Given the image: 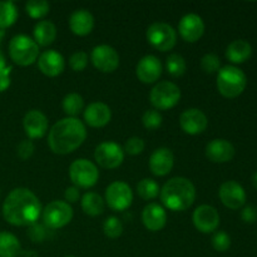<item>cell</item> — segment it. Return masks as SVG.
<instances>
[{
	"label": "cell",
	"instance_id": "1",
	"mask_svg": "<svg viewBox=\"0 0 257 257\" xmlns=\"http://www.w3.org/2000/svg\"><path fill=\"white\" fill-rule=\"evenodd\" d=\"M42 206L37 196L28 188H15L3 205L5 221L14 226H32L39 218Z\"/></svg>",
	"mask_w": 257,
	"mask_h": 257
},
{
	"label": "cell",
	"instance_id": "2",
	"mask_svg": "<svg viewBox=\"0 0 257 257\" xmlns=\"http://www.w3.org/2000/svg\"><path fill=\"white\" fill-rule=\"evenodd\" d=\"M87 138L85 125L78 118H63L52 127L48 137L50 150L57 155H68Z\"/></svg>",
	"mask_w": 257,
	"mask_h": 257
},
{
	"label": "cell",
	"instance_id": "3",
	"mask_svg": "<svg viewBox=\"0 0 257 257\" xmlns=\"http://www.w3.org/2000/svg\"><path fill=\"white\" fill-rule=\"evenodd\" d=\"M196 198V188L185 177L171 178L161 191L163 205L171 211H185L192 206Z\"/></svg>",
	"mask_w": 257,
	"mask_h": 257
},
{
	"label": "cell",
	"instance_id": "4",
	"mask_svg": "<svg viewBox=\"0 0 257 257\" xmlns=\"http://www.w3.org/2000/svg\"><path fill=\"white\" fill-rule=\"evenodd\" d=\"M247 84L246 74L237 67L226 65L218 70L217 88L218 92L226 98H236L245 90Z\"/></svg>",
	"mask_w": 257,
	"mask_h": 257
},
{
	"label": "cell",
	"instance_id": "5",
	"mask_svg": "<svg viewBox=\"0 0 257 257\" xmlns=\"http://www.w3.org/2000/svg\"><path fill=\"white\" fill-rule=\"evenodd\" d=\"M9 54L13 62L22 67H27L37 60L39 48L32 38L27 35H15L9 43Z\"/></svg>",
	"mask_w": 257,
	"mask_h": 257
},
{
	"label": "cell",
	"instance_id": "6",
	"mask_svg": "<svg viewBox=\"0 0 257 257\" xmlns=\"http://www.w3.org/2000/svg\"><path fill=\"white\" fill-rule=\"evenodd\" d=\"M150 99L156 109H170V108L175 107L180 102L181 90L175 83L160 82L151 90Z\"/></svg>",
	"mask_w": 257,
	"mask_h": 257
},
{
	"label": "cell",
	"instance_id": "7",
	"mask_svg": "<svg viewBox=\"0 0 257 257\" xmlns=\"http://www.w3.org/2000/svg\"><path fill=\"white\" fill-rule=\"evenodd\" d=\"M147 40L156 49L167 52L176 45L177 33L167 23H153L147 29Z\"/></svg>",
	"mask_w": 257,
	"mask_h": 257
},
{
	"label": "cell",
	"instance_id": "8",
	"mask_svg": "<svg viewBox=\"0 0 257 257\" xmlns=\"http://www.w3.org/2000/svg\"><path fill=\"white\" fill-rule=\"evenodd\" d=\"M69 177L75 186L82 188L92 187L99 178V172L94 163L80 158L74 161L69 167Z\"/></svg>",
	"mask_w": 257,
	"mask_h": 257
},
{
	"label": "cell",
	"instance_id": "9",
	"mask_svg": "<svg viewBox=\"0 0 257 257\" xmlns=\"http://www.w3.org/2000/svg\"><path fill=\"white\" fill-rule=\"evenodd\" d=\"M73 210L64 201H53L43 211V221L49 228H62L72 221Z\"/></svg>",
	"mask_w": 257,
	"mask_h": 257
},
{
	"label": "cell",
	"instance_id": "10",
	"mask_svg": "<svg viewBox=\"0 0 257 257\" xmlns=\"http://www.w3.org/2000/svg\"><path fill=\"white\" fill-rule=\"evenodd\" d=\"M105 201L114 211H124L132 205L133 193L130 186L120 181L110 183L105 190Z\"/></svg>",
	"mask_w": 257,
	"mask_h": 257
},
{
	"label": "cell",
	"instance_id": "11",
	"mask_svg": "<svg viewBox=\"0 0 257 257\" xmlns=\"http://www.w3.org/2000/svg\"><path fill=\"white\" fill-rule=\"evenodd\" d=\"M94 158L100 167L113 170L122 165L124 160V152L117 143L103 142L95 148Z\"/></svg>",
	"mask_w": 257,
	"mask_h": 257
},
{
	"label": "cell",
	"instance_id": "12",
	"mask_svg": "<svg viewBox=\"0 0 257 257\" xmlns=\"http://www.w3.org/2000/svg\"><path fill=\"white\" fill-rule=\"evenodd\" d=\"M92 62L98 70L103 73H112L119 65V55L114 48L102 44L92 50Z\"/></svg>",
	"mask_w": 257,
	"mask_h": 257
},
{
	"label": "cell",
	"instance_id": "13",
	"mask_svg": "<svg viewBox=\"0 0 257 257\" xmlns=\"http://www.w3.org/2000/svg\"><path fill=\"white\" fill-rule=\"evenodd\" d=\"M220 200L223 205L231 210H238L246 202V192L242 186L236 181H226L218 191Z\"/></svg>",
	"mask_w": 257,
	"mask_h": 257
},
{
	"label": "cell",
	"instance_id": "14",
	"mask_svg": "<svg viewBox=\"0 0 257 257\" xmlns=\"http://www.w3.org/2000/svg\"><path fill=\"white\" fill-rule=\"evenodd\" d=\"M193 223L198 231L203 233H210L217 230L220 225V215L212 206H198L193 212Z\"/></svg>",
	"mask_w": 257,
	"mask_h": 257
},
{
	"label": "cell",
	"instance_id": "15",
	"mask_svg": "<svg viewBox=\"0 0 257 257\" xmlns=\"http://www.w3.org/2000/svg\"><path fill=\"white\" fill-rule=\"evenodd\" d=\"M178 32L181 37L188 43H195L205 32V23L197 14H187L178 23Z\"/></svg>",
	"mask_w": 257,
	"mask_h": 257
},
{
	"label": "cell",
	"instance_id": "16",
	"mask_svg": "<svg viewBox=\"0 0 257 257\" xmlns=\"http://www.w3.org/2000/svg\"><path fill=\"white\" fill-rule=\"evenodd\" d=\"M181 128L188 135H200L207 128L208 120L205 113L197 108L185 110L180 117Z\"/></svg>",
	"mask_w": 257,
	"mask_h": 257
},
{
	"label": "cell",
	"instance_id": "17",
	"mask_svg": "<svg viewBox=\"0 0 257 257\" xmlns=\"http://www.w3.org/2000/svg\"><path fill=\"white\" fill-rule=\"evenodd\" d=\"M136 74L138 79L146 84L155 83L162 74V64L155 55H146L138 62Z\"/></svg>",
	"mask_w": 257,
	"mask_h": 257
},
{
	"label": "cell",
	"instance_id": "18",
	"mask_svg": "<svg viewBox=\"0 0 257 257\" xmlns=\"http://www.w3.org/2000/svg\"><path fill=\"white\" fill-rule=\"evenodd\" d=\"M38 67L43 74L48 77H57L62 74L65 68L64 58L55 50H47L38 59Z\"/></svg>",
	"mask_w": 257,
	"mask_h": 257
},
{
	"label": "cell",
	"instance_id": "19",
	"mask_svg": "<svg viewBox=\"0 0 257 257\" xmlns=\"http://www.w3.org/2000/svg\"><path fill=\"white\" fill-rule=\"evenodd\" d=\"M206 156L211 162H230L235 156V147L226 140H213L206 146Z\"/></svg>",
	"mask_w": 257,
	"mask_h": 257
},
{
	"label": "cell",
	"instance_id": "20",
	"mask_svg": "<svg viewBox=\"0 0 257 257\" xmlns=\"http://www.w3.org/2000/svg\"><path fill=\"white\" fill-rule=\"evenodd\" d=\"M23 125L29 138H42L48 131V119L40 110L33 109L25 114Z\"/></svg>",
	"mask_w": 257,
	"mask_h": 257
},
{
	"label": "cell",
	"instance_id": "21",
	"mask_svg": "<svg viewBox=\"0 0 257 257\" xmlns=\"http://www.w3.org/2000/svg\"><path fill=\"white\" fill-rule=\"evenodd\" d=\"M112 117L110 108L102 102H94L84 110V120L88 125L94 128L104 127Z\"/></svg>",
	"mask_w": 257,
	"mask_h": 257
},
{
	"label": "cell",
	"instance_id": "22",
	"mask_svg": "<svg viewBox=\"0 0 257 257\" xmlns=\"http://www.w3.org/2000/svg\"><path fill=\"white\" fill-rule=\"evenodd\" d=\"M173 162V153L168 148H158L152 153L150 158V168L153 175L162 176L168 175L172 171Z\"/></svg>",
	"mask_w": 257,
	"mask_h": 257
},
{
	"label": "cell",
	"instance_id": "23",
	"mask_svg": "<svg viewBox=\"0 0 257 257\" xmlns=\"http://www.w3.org/2000/svg\"><path fill=\"white\" fill-rule=\"evenodd\" d=\"M142 221L146 228H148L150 231L156 232V231L162 230L167 222V215H166L165 208L158 203H150L143 210Z\"/></svg>",
	"mask_w": 257,
	"mask_h": 257
},
{
	"label": "cell",
	"instance_id": "24",
	"mask_svg": "<svg viewBox=\"0 0 257 257\" xmlns=\"http://www.w3.org/2000/svg\"><path fill=\"white\" fill-rule=\"evenodd\" d=\"M69 28L75 35H79V37L88 35L94 28V18L92 13L85 9L75 10L70 15Z\"/></svg>",
	"mask_w": 257,
	"mask_h": 257
},
{
	"label": "cell",
	"instance_id": "25",
	"mask_svg": "<svg viewBox=\"0 0 257 257\" xmlns=\"http://www.w3.org/2000/svg\"><path fill=\"white\" fill-rule=\"evenodd\" d=\"M252 54V47L248 42L242 39L233 40L226 49V58L235 64L246 62Z\"/></svg>",
	"mask_w": 257,
	"mask_h": 257
},
{
	"label": "cell",
	"instance_id": "26",
	"mask_svg": "<svg viewBox=\"0 0 257 257\" xmlns=\"http://www.w3.org/2000/svg\"><path fill=\"white\" fill-rule=\"evenodd\" d=\"M57 37V28L52 22L42 20L34 27V38L35 43L42 47L50 45Z\"/></svg>",
	"mask_w": 257,
	"mask_h": 257
},
{
	"label": "cell",
	"instance_id": "27",
	"mask_svg": "<svg viewBox=\"0 0 257 257\" xmlns=\"http://www.w3.org/2000/svg\"><path fill=\"white\" fill-rule=\"evenodd\" d=\"M22 246L19 240L13 233L0 232V257H17L20 253Z\"/></svg>",
	"mask_w": 257,
	"mask_h": 257
},
{
	"label": "cell",
	"instance_id": "28",
	"mask_svg": "<svg viewBox=\"0 0 257 257\" xmlns=\"http://www.w3.org/2000/svg\"><path fill=\"white\" fill-rule=\"evenodd\" d=\"M82 208L89 216H99L104 211V201L98 193L87 192L82 198Z\"/></svg>",
	"mask_w": 257,
	"mask_h": 257
},
{
	"label": "cell",
	"instance_id": "29",
	"mask_svg": "<svg viewBox=\"0 0 257 257\" xmlns=\"http://www.w3.org/2000/svg\"><path fill=\"white\" fill-rule=\"evenodd\" d=\"M83 108H84V100H83L82 95L78 93H70V94L65 95L63 99V109L72 118L79 114Z\"/></svg>",
	"mask_w": 257,
	"mask_h": 257
},
{
	"label": "cell",
	"instance_id": "30",
	"mask_svg": "<svg viewBox=\"0 0 257 257\" xmlns=\"http://www.w3.org/2000/svg\"><path fill=\"white\" fill-rule=\"evenodd\" d=\"M18 18L17 7L13 2H0V29L10 27Z\"/></svg>",
	"mask_w": 257,
	"mask_h": 257
},
{
	"label": "cell",
	"instance_id": "31",
	"mask_svg": "<svg viewBox=\"0 0 257 257\" xmlns=\"http://www.w3.org/2000/svg\"><path fill=\"white\" fill-rule=\"evenodd\" d=\"M137 192L143 200H153L160 193V186L152 178H143L138 182Z\"/></svg>",
	"mask_w": 257,
	"mask_h": 257
},
{
	"label": "cell",
	"instance_id": "32",
	"mask_svg": "<svg viewBox=\"0 0 257 257\" xmlns=\"http://www.w3.org/2000/svg\"><path fill=\"white\" fill-rule=\"evenodd\" d=\"M166 68L172 77H181L185 74L187 65H186V60L182 55L171 54L166 60Z\"/></svg>",
	"mask_w": 257,
	"mask_h": 257
},
{
	"label": "cell",
	"instance_id": "33",
	"mask_svg": "<svg viewBox=\"0 0 257 257\" xmlns=\"http://www.w3.org/2000/svg\"><path fill=\"white\" fill-rule=\"evenodd\" d=\"M27 13L34 19H40L49 13V3L44 0H32L25 5Z\"/></svg>",
	"mask_w": 257,
	"mask_h": 257
},
{
	"label": "cell",
	"instance_id": "34",
	"mask_svg": "<svg viewBox=\"0 0 257 257\" xmlns=\"http://www.w3.org/2000/svg\"><path fill=\"white\" fill-rule=\"evenodd\" d=\"M103 231H104V235L109 238H117L122 235L123 232V225L117 217L114 216H110L107 220L104 221V225H103Z\"/></svg>",
	"mask_w": 257,
	"mask_h": 257
},
{
	"label": "cell",
	"instance_id": "35",
	"mask_svg": "<svg viewBox=\"0 0 257 257\" xmlns=\"http://www.w3.org/2000/svg\"><path fill=\"white\" fill-rule=\"evenodd\" d=\"M143 125H145L147 130H157L162 124V114H161L158 110L156 109H150L143 114L142 117Z\"/></svg>",
	"mask_w": 257,
	"mask_h": 257
},
{
	"label": "cell",
	"instance_id": "36",
	"mask_svg": "<svg viewBox=\"0 0 257 257\" xmlns=\"http://www.w3.org/2000/svg\"><path fill=\"white\" fill-rule=\"evenodd\" d=\"M220 58L215 54H206L205 57L201 59V68L203 69V72L208 73V74L218 72V70H220Z\"/></svg>",
	"mask_w": 257,
	"mask_h": 257
},
{
	"label": "cell",
	"instance_id": "37",
	"mask_svg": "<svg viewBox=\"0 0 257 257\" xmlns=\"http://www.w3.org/2000/svg\"><path fill=\"white\" fill-rule=\"evenodd\" d=\"M212 246L218 252H225L230 248L231 238L226 232H216L212 237Z\"/></svg>",
	"mask_w": 257,
	"mask_h": 257
},
{
	"label": "cell",
	"instance_id": "38",
	"mask_svg": "<svg viewBox=\"0 0 257 257\" xmlns=\"http://www.w3.org/2000/svg\"><path fill=\"white\" fill-rule=\"evenodd\" d=\"M87 64H88V55L87 53L82 52V50L75 52L69 59L70 68H72L73 70H75V72H82V70H84L85 67H87Z\"/></svg>",
	"mask_w": 257,
	"mask_h": 257
},
{
	"label": "cell",
	"instance_id": "39",
	"mask_svg": "<svg viewBox=\"0 0 257 257\" xmlns=\"http://www.w3.org/2000/svg\"><path fill=\"white\" fill-rule=\"evenodd\" d=\"M143 150H145V142H143L142 138L132 137L124 145V151L128 155H140V153L143 152Z\"/></svg>",
	"mask_w": 257,
	"mask_h": 257
},
{
	"label": "cell",
	"instance_id": "40",
	"mask_svg": "<svg viewBox=\"0 0 257 257\" xmlns=\"http://www.w3.org/2000/svg\"><path fill=\"white\" fill-rule=\"evenodd\" d=\"M18 156L22 158L23 161L28 160V158L32 157L33 152H34V143L30 140H24L18 145Z\"/></svg>",
	"mask_w": 257,
	"mask_h": 257
},
{
	"label": "cell",
	"instance_id": "41",
	"mask_svg": "<svg viewBox=\"0 0 257 257\" xmlns=\"http://www.w3.org/2000/svg\"><path fill=\"white\" fill-rule=\"evenodd\" d=\"M10 73H12V67H5L0 69V92H4L10 85Z\"/></svg>",
	"mask_w": 257,
	"mask_h": 257
},
{
	"label": "cell",
	"instance_id": "42",
	"mask_svg": "<svg viewBox=\"0 0 257 257\" xmlns=\"http://www.w3.org/2000/svg\"><path fill=\"white\" fill-rule=\"evenodd\" d=\"M241 218L245 221L246 223H253L257 220V208L253 206H247L241 212Z\"/></svg>",
	"mask_w": 257,
	"mask_h": 257
},
{
	"label": "cell",
	"instance_id": "43",
	"mask_svg": "<svg viewBox=\"0 0 257 257\" xmlns=\"http://www.w3.org/2000/svg\"><path fill=\"white\" fill-rule=\"evenodd\" d=\"M29 237L32 238L34 242H40V241H43V238L45 237V232L44 230H43L42 226L39 225H32V228H30L29 231Z\"/></svg>",
	"mask_w": 257,
	"mask_h": 257
},
{
	"label": "cell",
	"instance_id": "44",
	"mask_svg": "<svg viewBox=\"0 0 257 257\" xmlns=\"http://www.w3.org/2000/svg\"><path fill=\"white\" fill-rule=\"evenodd\" d=\"M64 197L65 201H68V202H77V201L79 200V190H78V187H68L67 190H65Z\"/></svg>",
	"mask_w": 257,
	"mask_h": 257
},
{
	"label": "cell",
	"instance_id": "45",
	"mask_svg": "<svg viewBox=\"0 0 257 257\" xmlns=\"http://www.w3.org/2000/svg\"><path fill=\"white\" fill-rule=\"evenodd\" d=\"M7 67V64H5V59H4V55L2 54V52H0V69H3V68Z\"/></svg>",
	"mask_w": 257,
	"mask_h": 257
},
{
	"label": "cell",
	"instance_id": "46",
	"mask_svg": "<svg viewBox=\"0 0 257 257\" xmlns=\"http://www.w3.org/2000/svg\"><path fill=\"white\" fill-rule=\"evenodd\" d=\"M252 185L255 186V187L257 188V172L255 173V175L252 176Z\"/></svg>",
	"mask_w": 257,
	"mask_h": 257
},
{
	"label": "cell",
	"instance_id": "47",
	"mask_svg": "<svg viewBox=\"0 0 257 257\" xmlns=\"http://www.w3.org/2000/svg\"><path fill=\"white\" fill-rule=\"evenodd\" d=\"M65 257H74V256H65Z\"/></svg>",
	"mask_w": 257,
	"mask_h": 257
}]
</instances>
